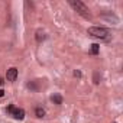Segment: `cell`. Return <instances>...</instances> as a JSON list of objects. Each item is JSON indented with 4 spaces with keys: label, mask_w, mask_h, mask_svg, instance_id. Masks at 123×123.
Returning <instances> with one entry per match:
<instances>
[{
    "label": "cell",
    "mask_w": 123,
    "mask_h": 123,
    "mask_svg": "<svg viewBox=\"0 0 123 123\" xmlns=\"http://www.w3.org/2000/svg\"><path fill=\"white\" fill-rule=\"evenodd\" d=\"M70 6L75 10V12H78L83 18H86V19H90V10L87 9V6L83 3V2H78V0H77V2H75V0H71V2H70Z\"/></svg>",
    "instance_id": "cell-1"
},
{
    "label": "cell",
    "mask_w": 123,
    "mask_h": 123,
    "mask_svg": "<svg viewBox=\"0 0 123 123\" xmlns=\"http://www.w3.org/2000/svg\"><path fill=\"white\" fill-rule=\"evenodd\" d=\"M88 35L94 36V38H100V39H107L110 35V31L106 28H100V26H93L88 28Z\"/></svg>",
    "instance_id": "cell-2"
},
{
    "label": "cell",
    "mask_w": 123,
    "mask_h": 123,
    "mask_svg": "<svg viewBox=\"0 0 123 123\" xmlns=\"http://www.w3.org/2000/svg\"><path fill=\"white\" fill-rule=\"evenodd\" d=\"M7 111H9L15 119H18V120H22V119L25 117V110H23V109H19V107H15L13 104H10V106L7 107Z\"/></svg>",
    "instance_id": "cell-3"
},
{
    "label": "cell",
    "mask_w": 123,
    "mask_h": 123,
    "mask_svg": "<svg viewBox=\"0 0 123 123\" xmlns=\"http://www.w3.org/2000/svg\"><path fill=\"white\" fill-rule=\"evenodd\" d=\"M6 78H7V81H15L18 78V68H15V67L9 68L6 73Z\"/></svg>",
    "instance_id": "cell-4"
},
{
    "label": "cell",
    "mask_w": 123,
    "mask_h": 123,
    "mask_svg": "<svg viewBox=\"0 0 123 123\" xmlns=\"http://www.w3.org/2000/svg\"><path fill=\"white\" fill-rule=\"evenodd\" d=\"M51 100H52L55 104H62V97H61L59 94H54V96L51 97Z\"/></svg>",
    "instance_id": "cell-5"
},
{
    "label": "cell",
    "mask_w": 123,
    "mask_h": 123,
    "mask_svg": "<svg viewBox=\"0 0 123 123\" xmlns=\"http://www.w3.org/2000/svg\"><path fill=\"white\" fill-rule=\"evenodd\" d=\"M98 51H100V45H98V43H93V45H91V54L97 55Z\"/></svg>",
    "instance_id": "cell-6"
},
{
    "label": "cell",
    "mask_w": 123,
    "mask_h": 123,
    "mask_svg": "<svg viewBox=\"0 0 123 123\" xmlns=\"http://www.w3.org/2000/svg\"><path fill=\"white\" fill-rule=\"evenodd\" d=\"M43 39H45V33H43L42 31H38V32H36V41L41 42V41H43Z\"/></svg>",
    "instance_id": "cell-7"
},
{
    "label": "cell",
    "mask_w": 123,
    "mask_h": 123,
    "mask_svg": "<svg viewBox=\"0 0 123 123\" xmlns=\"http://www.w3.org/2000/svg\"><path fill=\"white\" fill-rule=\"evenodd\" d=\"M35 113H36V116H38V117H43V116H45V110H43L42 107H36Z\"/></svg>",
    "instance_id": "cell-8"
},
{
    "label": "cell",
    "mask_w": 123,
    "mask_h": 123,
    "mask_svg": "<svg viewBox=\"0 0 123 123\" xmlns=\"http://www.w3.org/2000/svg\"><path fill=\"white\" fill-rule=\"evenodd\" d=\"M94 83H96V84L100 83V81H98V73H94Z\"/></svg>",
    "instance_id": "cell-9"
},
{
    "label": "cell",
    "mask_w": 123,
    "mask_h": 123,
    "mask_svg": "<svg viewBox=\"0 0 123 123\" xmlns=\"http://www.w3.org/2000/svg\"><path fill=\"white\" fill-rule=\"evenodd\" d=\"M74 75H75V77H81V73H80V71H74Z\"/></svg>",
    "instance_id": "cell-10"
},
{
    "label": "cell",
    "mask_w": 123,
    "mask_h": 123,
    "mask_svg": "<svg viewBox=\"0 0 123 123\" xmlns=\"http://www.w3.org/2000/svg\"><path fill=\"white\" fill-rule=\"evenodd\" d=\"M3 96H5V91H3L2 88H0V97H3Z\"/></svg>",
    "instance_id": "cell-11"
},
{
    "label": "cell",
    "mask_w": 123,
    "mask_h": 123,
    "mask_svg": "<svg viewBox=\"0 0 123 123\" xmlns=\"http://www.w3.org/2000/svg\"><path fill=\"white\" fill-rule=\"evenodd\" d=\"M3 83H5V81H3V78H0V86H2Z\"/></svg>",
    "instance_id": "cell-12"
}]
</instances>
